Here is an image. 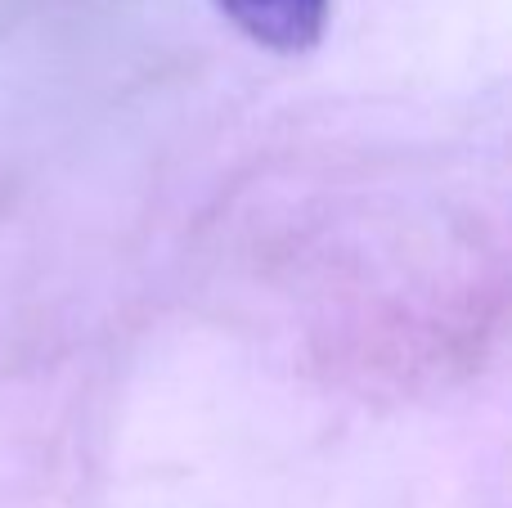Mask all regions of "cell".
<instances>
[{
    "label": "cell",
    "mask_w": 512,
    "mask_h": 508,
    "mask_svg": "<svg viewBox=\"0 0 512 508\" xmlns=\"http://www.w3.org/2000/svg\"><path fill=\"white\" fill-rule=\"evenodd\" d=\"M216 9L243 36L279 54L310 50L328 18V0H216Z\"/></svg>",
    "instance_id": "1"
}]
</instances>
